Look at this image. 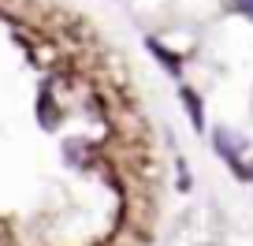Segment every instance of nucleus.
<instances>
[{
    "instance_id": "f257e3e1",
    "label": "nucleus",
    "mask_w": 253,
    "mask_h": 246,
    "mask_svg": "<svg viewBox=\"0 0 253 246\" xmlns=\"http://www.w3.org/2000/svg\"><path fill=\"white\" fill-rule=\"evenodd\" d=\"M182 104H186L190 119H194V127H198V131H205V108H201L198 94H194V90H182Z\"/></svg>"
},
{
    "instance_id": "f03ea898",
    "label": "nucleus",
    "mask_w": 253,
    "mask_h": 246,
    "mask_svg": "<svg viewBox=\"0 0 253 246\" xmlns=\"http://www.w3.org/2000/svg\"><path fill=\"white\" fill-rule=\"evenodd\" d=\"M145 45H149V52H157L160 56V60H164V67H168V71H171V75H179L182 71V64H179V56H175V52H168V49L164 45H160V41H145Z\"/></svg>"
},
{
    "instance_id": "7ed1b4c3",
    "label": "nucleus",
    "mask_w": 253,
    "mask_h": 246,
    "mask_svg": "<svg viewBox=\"0 0 253 246\" xmlns=\"http://www.w3.org/2000/svg\"><path fill=\"white\" fill-rule=\"evenodd\" d=\"M238 8H242V11H246V15H250V19H253V0H238Z\"/></svg>"
}]
</instances>
